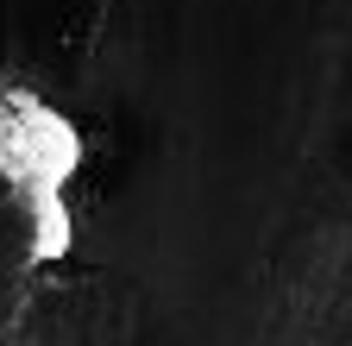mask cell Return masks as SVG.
<instances>
[{
    "mask_svg": "<svg viewBox=\"0 0 352 346\" xmlns=\"http://www.w3.org/2000/svg\"><path fill=\"white\" fill-rule=\"evenodd\" d=\"M76 170H82L76 120L38 89H0V189L13 195L25 221L32 265H63L76 246V208H69Z\"/></svg>",
    "mask_w": 352,
    "mask_h": 346,
    "instance_id": "obj_1",
    "label": "cell"
}]
</instances>
